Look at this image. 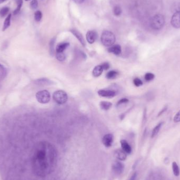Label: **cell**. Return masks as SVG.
<instances>
[{"instance_id": "1", "label": "cell", "mask_w": 180, "mask_h": 180, "mask_svg": "<svg viewBox=\"0 0 180 180\" xmlns=\"http://www.w3.org/2000/svg\"><path fill=\"white\" fill-rule=\"evenodd\" d=\"M57 152L48 142H40L33 151L32 166L36 175L44 177L54 171L57 163Z\"/></svg>"}, {"instance_id": "2", "label": "cell", "mask_w": 180, "mask_h": 180, "mask_svg": "<svg viewBox=\"0 0 180 180\" xmlns=\"http://www.w3.org/2000/svg\"><path fill=\"white\" fill-rule=\"evenodd\" d=\"M101 42L105 46L113 45L116 41V38L113 33L109 31H104L101 35Z\"/></svg>"}, {"instance_id": "3", "label": "cell", "mask_w": 180, "mask_h": 180, "mask_svg": "<svg viewBox=\"0 0 180 180\" xmlns=\"http://www.w3.org/2000/svg\"><path fill=\"white\" fill-rule=\"evenodd\" d=\"M164 24L165 18L161 14L154 15L151 21V26L154 30H161L164 27Z\"/></svg>"}, {"instance_id": "4", "label": "cell", "mask_w": 180, "mask_h": 180, "mask_svg": "<svg viewBox=\"0 0 180 180\" xmlns=\"http://www.w3.org/2000/svg\"><path fill=\"white\" fill-rule=\"evenodd\" d=\"M53 98L55 102L60 105L65 104L68 99L67 93L62 90L55 91L53 94Z\"/></svg>"}, {"instance_id": "5", "label": "cell", "mask_w": 180, "mask_h": 180, "mask_svg": "<svg viewBox=\"0 0 180 180\" xmlns=\"http://www.w3.org/2000/svg\"><path fill=\"white\" fill-rule=\"evenodd\" d=\"M36 98L37 101L40 103L46 104L50 101L51 95L48 91L43 90L36 93Z\"/></svg>"}, {"instance_id": "6", "label": "cell", "mask_w": 180, "mask_h": 180, "mask_svg": "<svg viewBox=\"0 0 180 180\" xmlns=\"http://www.w3.org/2000/svg\"><path fill=\"white\" fill-rule=\"evenodd\" d=\"M171 24L175 29L180 28V11L175 12L171 18Z\"/></svg>"}, {"instance_id": "7", "label": "cell", "mask_w": 180, "mask_h": 180, "mask_svg": "<svg viewBox=\"0 0 180 180\" xmlns=\"http://www.w3.org/2000/svg\"><path fill=\"white\" fill-rule=\"evenodd\" d=\"M112 169L117 174H122L124 170V165L123 163L119 161H115L113 163Z\"/></svg>"}, {"instance_id": "8", "label": "cell", "mask_w": 180, "mask_h": 180, "mask_svg": "<svg viewBox=\"0 0 180 180\" xmlns=\"http://www.w3.org/2000/svg\"><path fill=\"white\" fill-rule=\"evenodd\" d=\"M34 83L40 86H46V85H51L55 84L54 82L51 81V80L47 78H41L37 79L34 81Z\"/></svg>"}, {"instance_id": "9", "label": "cell", "mask_w": 180, "mask_h": 180, "mask_svg": "<svg viewBox=\"0 0 180 180\" xmlns=\"http://www.w3.org/2000/svg\"><path fill=\"white\" fill-rule=\"evenodd\" d=\"M113 142V135L111 134H107L102 138L103 144L105 147H109L112 146Z\"/></svg>"}, {"instance_id": "10", "label": "cell", "mask_w": 180, "mask_h": 180, "mask_svg": "<svg viewBox=\"0 0 180 180\" xmlns=\"http://www.w3.org/2000/svg\"><path fill=\"white\" fill-rule=\"evenodd\" d=\"M100 96L104 97L112 98L116 95V92L113 90H100L98 91Z\"/></svg>"}, {"instance_id": "11", "label": "cell", "mask_w": 180, "mask_h": 180, "mask_svg": "<svg viewBox=\"0 0 180 180\" xmlns=\"http://www.w3.org/2000/svg\"><path fill=\"white\" fill-rule=\"evenodd\" d=\"M87 40L90 44H93L95 42L97 38V34L95 31H89L87 34Z\"/></svg>"}, {"instance_id": "12", "label": "cell", "mask_w": 180, "mask_h": 180, "mask_svg": "<svg viewBox=\"0 0 180 180\" xmlns=\"http://www.w3.org/2000/svg\"><path fill=\"white\" fill-rule=\"evenodd\" d=\"M70 32L76 37L77 39L78 40L82 45L83 46H85L86 44H85V41L84 38L82 35V34L78 31L75 29H72L70 30Z\"/></svg>"}, {"instance_id": "13", "label": "cell", "mask_w": 180, "mask_h": 180, "mask_svg": "<svg viewBox=\"0 0 180 180\" xmlns=\"http://www.w3.org/2000/svg\"><path fill=\"white\" fill-rule=\"evenodd\" d=\"M114 155L116 158H117V159L121 161H124L126 160V158H127L126 153H125L123 150H120V149H118L115 151Z\"/></svg>"}, {"instance_id": "14", "label": "cell", "mask_w": 180, "mask_h": 180, "mask_svg": "<svg viewBox=\"0 0 180 180\" xmlns=\"http://www.w3.org/2000/svg\"><path fill=\"white\" fill-rule=\"evenodd\" d=\"M108 51L110 53H112L115 54V55H119L121 54V53L122 52V49H121V47L120 45L117 44V45L111 46L110 48H108Z\"/></svg>"}, {"instance_id": "15", "label": "cell", "mask_w": 180, "mask_h": 180, "mask_svg": "<svg viewBox=\"0 0 180 180\" xmlns=\"http://www.w3.org/2000/svg\"><path fill=\"white\" fill-rule=\"evenodd\" d=\"M121 144L122 148V150L127 154H130L132 152V148L128 142L124 140H122L121 141Z\"/></svg>"}, {"instance_id": "16", "label": "cell", "mask_w": 180, "mask_h": 180, "mask_svg": "<svg viewBox=\"0 0 180 180\" xmlns=\"http://www.w3.org/2000/svg\"><path fill=\"white\" fill-rule=\"evenodd\" d=\"M70 45L69 43L67 42H63L59 44L57 46L56 51L57 53H61L64 52V51L66 50V48Z\"/></svg>"}, {"instance_id": "17", "label": "cell", "mask_w": 180, "mask_h": 180, "mask_svg": "<svg viewBox=\"0 0 180 180\" xmlns=\"http://www.w3.org/2000/svg\"><path fill=\"white\" fill-rule=\"evenodd\" d=\"M103 69L102 68V65H97L95 66L94 69L93 70V75L95 77H99L100 75L102 74V72L103 71Z\"/></svg>"}, {"instance_id": "18", "label": "cell", "mask_w": 180, "mask_h": 180, "mask_svg": "<svg viewBox=\"0 0 180 180\" xmlns=\"http://www.w3.org/2000/svg\"><path fill=\"white\" fill-rule=\"evenodd\" d=\"M11 18H12V14L11 13H10L9 14L6 16V18L5 19V21L3 23L2 31H5L6 29H7L10 27Z\"/></svg>"}, {"instance_id": "19", "label": "cell", "mask_w": 180, "mask_h": 180, "mask_svg": "<svg viewBox=\"0 0 180 180\" xmlns=\"http://www.w3.org/2000/svg\"><path fill=\"white\" fill-rule=\"evenodd\" d=\"M100 106L102 110L106 111V110H108V109L111 108L112 106V104L111 102H107V101H102L100 103Z\"/></svg>"}, {"instance_id": "20", "label": "cell", "mask_w": 180, "mask_h": 180, "mask_svg": "<svg viewBox=\"0 0 180 180\" xmlns=\"http://www.w3.org/2000/svg\"><path fill=\"white\" fill-rule=\"evenodd\" d=\"M172 167L174 175L175 177H179L180 175V171L179 166L177 165V163L175 162H173Z\"/></svg>"}, {"instance_id": "21", "label": "cell", "mask_w": 180, "mask_h": 180, "mask_svg": "<svg viewBox=\"0 0 180 180\" xmlns=\"http://www.w3.org/2000/svg\"><path fill=\"white\" fill-rule=\"evenodd\" d=\"M163 125V122L159 123L157 125H156L154 129H153L152 132V134H151V137L153 138L154 137H155L159 132L160 130L161 129V127Z\"/></svg>"}, {"instance_id": "22", "label": "cell", "mask_w": 180, "mask_h": 180, "mask_svg": "<svg viewBox=\"0 0 180 180\" xmlns=\"http://www.w3.org/2000/svg\"><path fill=\"white\" fill-rule=\"evenodd\" d=\"M7 71L6 69L3 65L0 64V80H2L5 78Z\"/></svg>"}, {"instance_id": "23", "label": "cell", "mask_w": 180, "mask_h": 180, "mask_svg": "<svg viewBox=\"0 0 180 180\" xmlns=\"http://www.w3.org/2000/svg\"><path fill=\"white\" fill-rule=\"evenodd\" d=\"M119 75V73L115 71H111L108 72L106 75V77L108 79H114L116 78Z\"/></svg>"}, {"instance_id": "24", "label": "cell", "mask_w": 180, "mask_h": 180, "mask_svg": "<svg viewBox=\"0 0 180 180\" xmlns=\"http://www.w3.org/2000/svg\"><path fill=\"white\" fill-rule=\"evenodd\" d=\"M23 0H18L17 1V4H18V6L16 7V9L13 12V14L14 15H17L19 12L21 11L22 6L23 5Z\"/></svg>"}, {"instance_id": "25", "label": "cell", "mask_w": 180, "mask_h": 180, "mask_svg": "<svg viewBox=\"0 0 180 180\" xmlns=\"http://www.w3.org/2000/svg\"><path fill=\"white\" fill-rule=\"evenodd\" d=\"M10 8L7 6L3 7L0 10V16L1 18H4L6 15H7L8 13L9 12Z\"/></svg>"}, {"instance_id": "26", "label": "cell", "mask_w": 180, "mask_h": 180, "mask_svg": "<svg viewBox=\"0 0 180 180\" xmlns=\"http://www.w3.org/2000/svg\"><path fill=\"white\" fill-rule=\"evenodd\" d=\"M42 18V13L41 11H37L34 13V18L36 22H40Z\"/></svg>"}, {"instance_id": "27", "label": "cell", "mask_w": 180, "mask_h": 180, "mask_svg": "<svg viewBox=\"0 0 180 180\" xmlns=\"http://www.w3.org/2000/svg\"><path fill=\"white\" fill-rule=\"evenodd\" d=\"M155 78V75L152 73H147L144 76L145 80L147 81H150L153 80Z\"/></svg>"}, {"instance_id": "28", "label": "cell", "mask_w": 180, "mask_h": 180, "mask_svg": "<svg viewBox=\"0 0 180 180\" xmlns=\"http://www.w3.org/2000/svg\"><path fill=\"white\" fill-rule=\"evenodd\" d=\"M113 13H114V15L115 16H120L121 13H122V10L120 6H115L114 7L113 9Z\"/></svg>"}, {"instance_id": "29", "label": "cell", "mask_w": 180, "mask_h": 180, "mask_svg": "<svg viewBox=\"0 0 180 180\" xmlns=\"http://www.w3.org/2000/svg\"><path fill=\"white\" fill-rule=\"evenodd\" d=\"M57 59L59 61H63L65 59V55L64 53V52L61 53H57Z\"/></svg>"}, {"instance_id": "30", "label": "cell", "mask_w": 180, "mask_h": 180, "mask_svg": "<svg viewBox=\"0 0 180 180\" xmlns=\"http://www.w3.org/2000/svg\"><path fill=\"white\" fill-rule=\"evenodd\" d=\"M38 7V2L37 0H32L30 3V7L32 10H35Z\"/></svg>"}, {"instance_id": "31", "label": "cell", "mask_w": 180, "mask_h": 180, "mask_svg": "<svg viewBox=\"0 0 180 180\" xmlns=\"http://www.w3.org/2000/svg\"><path fill=\"white\" fill-rule=\"evenodd\" d=\"M133 83L137 87H140V86L143 85L142 81H141V80L138 78H134V80H133Z\"/></svg>"}, {"instance_id": "32", "label": "cell", "mask_w": 180, "mask_h": 180, "mask_svg": "<svg viewBox=\"0 0 180 180\" xmlns=\"http://www.w3.org/2000/svg\"><path fill=\"white\" fill-rule=\"evenodd\" d=\"M174 122L175 123H178L180 122V110L174 116Z\"/></svg>"}, {"instance_id": "33", "label": "cell", "mask_w": 180, "mask_h": 180, "mask_svg": "<svg viewBox=\"0 0 180 180\" xmlns=\"http://www.w3.org/2000/svg\"><path fill=\"white\" fill-rule=\"evenodd\" d=\"M127 102H129V100L126 99V98H123V99L120 100V101L117 102V106L123 104H125Z\"/></svg>"}, {"instance_id": "34", "label": "cell", "mask_w": 180, "mask_h": 180, "mask_svg": "<svg viewBox=\"0 0 180 180\" xmlns=\"http://www.w3.org/2000/svg\"><path fill=\"white\" fill-rule=\"evenodd\" d=\"M54 41H55V40L54 39L52 40L51 42H50V51H51V53H52V54L54 52Z\"/></svg>"}, {"instance_id": "35", "label": "cell", "mask_w": 180, "mask_h": 180, "mask_svg": "<svg viewBox=\"0 0 180 180\" xmlns=\"http://www.w3.org/2000/svg\"><path fill=\"white\" fill-rule=\"evenodd\" d=\"M101 65H102L103 70H108L110 68V64L108 62H105V63H103Z\"/></svg>"}, {"instance_id": "36", "label": "cell", "mask_w": 180, "mask_h": 180, "mask_svg": "<svg viewBox=\"0 0 180 180\" xmlns=\"http://www.w3.org/2000/svg\"><path fill=\"white\" fill-rule=\"evenodd\" d=\"M167 109H168V107H167V106H165V107H164V108L162 109L161 111L159 113V114H158V117H159V116H160L161 115H162V114H163V113H164V112L165 111H166V110H167Z\"/></svg>"}, {"instance_id": "37", "label": "cell", "mask_w": 180, "mask_h": 180, "mask_svg": "<svg viewBox=\"0 0 180 180\" xmlns=\"http://www.w3.org/2000/svg\"><path fill=\"white\" fill-rule=\"evenodd\" d=\"M136 177H137V173L135 172V173H134V174L132 175L129 180H136Z\"/></svg>"}, {"instance_id": "38", "label": "cell", "mask_w": 180, "mask_h": 180, "mask_svg": "<svg viewBox=\"0 0 180 180\" xmlns=\"http://www.w3.org/2000/svg\"><path fill=\"white\" fill-rule=\"evenodd\" d=\"M73 1L76 4H82L84 2L85 0H73Z\"/></svg>"}, {"instance_id": "39", "label": "cell", "mask_w": 180, "mask_h": 180, "mask_svg": "<svg viewBox=\"0 0 180 180\" xmlns=\"http://www.w3.org/2000/svg\"><path fill=\"white\" fill-rule=\"evenodd\" d=\"M6 1H7V0H0V4L3 3V2H5Z\"/></svg>"}, {"instance_id": "40", "label": "cell", "mask_w": 180, "mask_h": 180, "mask_svg": "<svg viewBox=\"0 0 180 180\" xmlns=\"http://www.w3.org/2000/svg\"><path fill=\"white\" fill-rule=\"evenodd\" d=\"M26 1H29V0H25Z\"/></svg>"}]
</instances>
